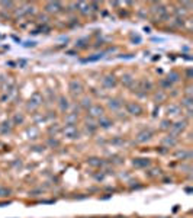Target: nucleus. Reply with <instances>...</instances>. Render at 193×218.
<instances>
[{
	"mask_svg": "<svg viewBox=\"0 0 193 218\" xmlns=\"http://www.w3.org/2000/svg\"><path fill=\"white\" fill-rule=\"evenodd\" d=\"M64 134H66L68 138H76V137H78V131H77V128H76L74 125L67 127V128L64 130Z\"/></svg>",
	"mask_w": 193,
	"mask_h": 218,
	"instance_id": "1",
	"label": "nucleus"
},
{
	"mask_svg": "<svg viewBox=\"0 0 193 218\" xmlns=\"http://www.w3.org/2000/svg\"><path fill=\"white\" fill-rule=\"evenodd\" d=\"M128 109L134 114V115H139L141 112H142V109H141V106H138V105H128Z\"/></svg>",
	"mask_w": 193,
	"mask_h": 218,
	"instance_id": "2",
	"label": "nucleus"
},
{
	"mask_svg": "<svg viewBox=\"0 0 193 218\" xmlns=\"http://www.w3.org/2000/svg\"><path fill=\"white\" fill-rule=\"evenodd\" d=\"M151 135H153V132L151 131H145V132H141L139 135H138V141H145V140H150L151 138Z\"/></svg>",
	"mask_w": 193,
	"mask_h": 218,
	"instance_id": "3",
	"label": "nucleus"
},
{
	"mask_svg": "<svg viewBox=\"0 0 193 218\" xmlns=\"http://www.w3.org/2000/svg\"><path fill=\"white\" fill-rule=\"evenodd\" d=\"M102 112H103V109H102L100 106H93V108L90 109V114H92L93 116H99V115H102Z\"/></svg>",
	"mask_w": 193,
	"mask_h": 218,
	"instance_id": "4",
	"label": "nucleus"
},
{
	"mask_svg": "<svg viewBox=\"0 0 193 218\" xmlns=\"http://www.w3.org/2000/svg\"><path fill=\"white\" fill-rule=\"evenodd\" d=\"M134 164H137V166H145V164H148V162H145V159H138V160L134 162Z\"/></svg>",
	"mask_w": 193,
	"mask_h": 218,
	"instance_id": "5",
	"label": "nucleus"
}]
</instances>
